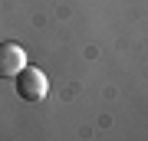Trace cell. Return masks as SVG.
Segmentation results:
<instances>
[{"label": "cell", "mask_w": 148, "mask_h": 141, "mask_svg": "<svg viewBox=\"0 0 148 141\" xmlns=\"http://www.w3.org/2000/svg\"><path fill=\"white\" fill-rule=\"evenodd\" d=\"M13 79H16V95H20L23 102L36 105V102L46 99L49 82H46V76H43V69H36V66H23Z\"/></svg>", "instance_id": "obj_1"}, {"label": "cell", "mask_w": 148, "mask_h": 141, "mask_svg": "<svg viewBox=\"0 0 148 141\" xmlns=\"http://www.w3.org/2000/svg\"><path fill=\"white\" fill-rule=\"evenodd\" d=\"M23 66H27V52H23V46L3 40V43H0V79H13Z\"/></svg>", "instance_id": "obj_2"}]
</instances>
